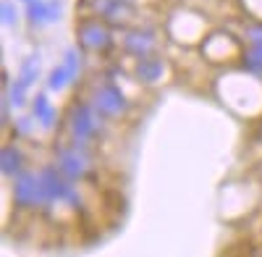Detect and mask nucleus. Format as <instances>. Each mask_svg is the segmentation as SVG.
Segmentation results:
<instances>
[{"mask_svg": "<svg viewBox=\"0 0 262 257\" xmlns=\"http://www.w3.org/2000/svg\"><path fill=\"white\" fill-rule=\"evenodd\" d=\"M105 116L92 105V100H79L69 111V144L86 149L97 137L105 134Z\"/></svg>", "mask_w": 262, "mask_h": 257, "instance_id": "f257e3e1", "label": "nucleus"}, {"mask_svg": "<svg viewBox=\"0 0 262 257\" xmlns=\"http://www.w3.org/2000/svg\"><path fill=\"white\" fill-rule=\"evenodd\" d=\"M11 200L13 207L18 210H45V195H42V181H39V170L24 168L16 179H11Z\"/></svg>", "mask_w": 262, "mask_h": 257, "instance_id": "f03ea898", "label": "nucleus"}, {"mask_svg": "<svg viewBox=\"0 0 262 257\" xmlns=\"http://www.w3.org/2000/svg\"><path fill=\"white\" fill-rule=\"evenodd\" d=\"M55 165L66 179H71L76 184L92 174V160L86 155V149H79L74 144H60L55 149Z\"/></svg>", "mask_w": 262, "mask_h": 257, "instance_id": "7ed1b4c3", "label": "nucleus"}, {"mask_svg": "<svg viewBox=\"0 0 262 257\" xmlns=\"http://www.w3.org/2000/svg\"><path fill=\"white\" fill-rule=\"evenodd\" d=\"M86 8L116 27H126L137 18V6L121 3V0H86Z\"/></svg>", "mask_w": 262, "mask_h": 257, "instance_id": "20e7f679", "label": "nucleus"}, {"mask_svg": "<svg viewBox=\"0 0 262 257\" xmlns=\"http://www.w3.org/2000/svg\"><path fill=\"white\" fill-rule=\"evenodd\" d=\"M92 105L105 118H121L128 111V100L116 84H100L92 92Z\"/></svg>", "mask_w": 262, "mask_h": 257, "instance_id": "39448f33", "label": "nucleus"}, {"mask_svg": "<svg viewBox=\"0 0 262 257\" xmlns=\"http://www.w3.org/2000/svg\"><path fill=\"white\" fill-rule=\"evenodd\" d=\"M79 69H81L79 50L69 48V50L63 53V60H60L58 66L48 74V90H50V92H60V90H66L69 84H74V81H76Z\"/></svg>", "mask_w": 262, "mask_h": 257, "instance_id": "423d86ee", "label": "nucleus"}, {"mask_svg": "<svg viewBox=\"0 0 262 257\" xmlns=\"http://www.w3.org/2000/svg\"><path fill=\"white\" fill-rule=\"evenodd\" d=\"M76 37H79V45H81L84 50H90V53L107 50V48H111V42H113L111 29H107L102 21H97V18H86V21H81Z\"/></svg>", "mask_w": 262, "mask_h": 257, "instance_id": "0eeeda50", "label": "nucleus"}, {"mask_svg": "<svg viewBox=\"0 0 262 257\" xmlns=\"http://www.w3.org/2000/svg\"><path fill=\"white\" fill-rule=\"evenodd\" d=\"M123 50L131 58H147V55H152L158 50V32L155 29H144V27L128 29L123 34Z\"/></svg>", "mask_w": 262, "mask_h": 257, "instance_id": "6e6552de", "label": "nucleus"}, {"mask_svg": "<svg viewBox=\"0 0 262 257\" xmlns=\"http://www.w3.org/2000/svg\"><path fill=\"white\" fill-rule=\"evenodd\" d=\"M63 13V3L60 0H34L27 6V21L29 27H48L53 21H58Z\"/></svg>", "mask_w": 262, "mask_h": 257, "instance_id": "1a4fd4ad", "label": "nucleus"}, {"mask_svg": "<svg viewBox=\"0 0 262 257\" xmlns=\"http://www.w3.org/2000/svg\"><path fill=\"white\" fill-rule=\"evenodd\" d=\"M168 74V66L165 60L160 55H147V58H137L134 63V76L137 81L147 84V87H152V84H160Z\"/></svg>", "mask_w": 262, "mask_h": 257, "instance_id": "9d476101", "label": "nucleus"}, {"mask_svg": "<svg viewBox=\"0 0 262 257\" xmlns=\"http://www.w3.org/2000/svg\"><path fill=\"white\" fill-rule=\"evenodd\" d=\"M32 118H34L42 128H53V126H55L58 113H55L53 102L48 100L45 92H37V95L32 97Z\"/></svg>", "mask_w": 262, "mask_h": 257, "instance_id": "9b49d317", "label": "nucleus"}, {"mask_svg": "<svg viewBox=\"0 0 262 257\" xmlns=\"http://www.w3.org/2000/svg\"><path fill=\"white\" fill-rule=\"evenodd\" d=\"M24 170V155L16 144H3L0 149V174L6 179H16Z\"/></svg>", "mask_w": 262, "mask_h": 257, "instance_id": "f8f14e48", "label": "nucleus"}, {"mask_svg": "<svg viewBox=\"0 0 262 257\" xmlns=\"http://www.w3.org/2000/svg\"><path fill=\"white\" fill-rule=\"evenodd\" d=\"M39 66H42V60H39V53L29 55L27 60H21V66H18V81L21 84H27V87H32V84L39 79Z\"/></svg>", "mask_w": 262, "mask_h": 257, "instance_id": "ddd939ff", "label": "nucleus"}, {"mask_svg": "<svg viewBox=\"0 0 262 257\" xmlns=\"http://www.w3.org/2000/svg\"><path fill=\"white\" fill-rule=\"evenodd\" d=\"M242 66L252 76H262V45H249L242 53Z\"/></svg>", "mask_w": 262, "mask_h": 257, "instance_id": "4468645a", "label": "nucleus"}, {"mask_svg": "<svg viewBox=\"0 0 262 257\" xmlns=\"http://www.w3.org/2000/svg\"><path fill=\"white\" fill-rule=\"evenodd\" d=\"M3 92L8 95V100H11V105H13V108H24V105L29 102V97H27L29 87H27V84H21L18 79H16V81H11V84H6V87H3Z\"/></svg>", "mask_w": 262, "mask_h": 257, "instance_id": "2eb2a0df", "label": "nucleus"}, {"mask_svg": "<svg viewBox=\"0 0 262 257\" xmlns=\"http://www.w3.org/2000/svg\"><path fill=\"white\" fill-rule=\"evenodd\" d=\"M0 16H3V24L6 27H16L18 24V11L11 0H0Z\"/></svg>", "mask_w": 262, "mask_h": 257, "instance_id": "dca6fc26", "label": "nucleus"}, {"mask_svg": "<svg viewBox=\"0 0 262 257\" xmlns=\"http://www.w3.org/2000/svg\"><path fill=\"white\" fill-rule=\"evenodd\" d=\"M34 118L32 116H21V118H16L13 121V132L18 134V137H32V128H34Z\"/></svg>", "mask_w": 262, "mask_h": 257, "instance_id": "f3484780", "label": "nucleus"}, {"mask_svg": "<svg viewBox=\"0 0 262 257\" xmlns=\"http://www.w3.org/2000/svg\"><path fill=\"white\" fill-rule=\"evenodd\" d=\"M244 37L249 45H262V21H254V24H249L244 29Z\"/></svg>", "mask_w": 262, "mask_h": 257, "instance_id": "a211bd4d", "label": "nucleus"}, {"mask_svg": "<svg viewBox=\"0 0 262 257\" xmlns=\"http://www.w3.org/2000/svg\"><path fill=\"white\" fill-rule=\"evenodd\" d=\"M121 3H131V6H137V0H121Z\"/></svg>", "mask_w": 262, "mask_h": 257, "instance_id": "6ab92c4d", "label": "nucleus"}, {"mask_svg": "<svg viewBox=\"0 0 262 257\" xmlns=\"http://www.w3.org/2000/svg\"><path fill=\"white\" fill-rule=\"evenodd\" d=\"M21 3H27V6H29V3H34V0H21Z\"/></svg>", "mask_w": 262, "mask_h": 257, "instance_id": "aec40b11", "label": "nucleus"}]
</instances>
